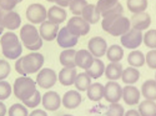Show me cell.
<instances>
[{
	"label": "cell",
	"instance_id": "6da1fadb",
	"mask_svg": "<svg viewBox=\"0 0 156 116\" xmlns=\"http://www.w3.org/2000/svg\"><path fill=\"white\" fill-rule=\"evenodd\" d=\"M3 55L6 59H19L23 53V44L14 31H6L0 39Z\"/></svg>",
	"mask_w": 156,
	"mask_h": 116
},
{
	"label": "cell",
	"instance_id": "7a4b0ae2",
	"mask_svg": "<svg viewBox=\"0 0 156 116\" xmlns=\"http://www.w3.org/2000/svg\"><path fill=\"white\" fill-rule=\"evenodd\" d=\"M12 91H14V95L16 96V99L25 101L35 94L36 84L33 79H30L28 76H20L15 80Z\"/></svg>",
	"mask_w": 156,
	"mask_h": 116
},
{
	"label": "cell",
	"instance_id": "3957f363",
	"mask_svg": "<svg viewBox=\"0 0 156 116\" xmlns=\"http://www.w3.org/2000/svg\"><path fill=\"white\" fill-rule=\"evenodd\" d=\"M121 45L126 49H137L141 43H144V34H142V31L137 30V29H134L131 28L126 34H124L121 36Z\"/></svg>",
	"mask_w": 156,
	"mask_h": 116
},
{
	"label": "cell",
	"instance_id": "277c9868",
	"mask_svg": "<svg viewBox=\"0 0 156 116\" xmlns=\"http://www.w3.org/2000/svg\"><path fill=\"white\" fill-rule=\"evenodd\" d=\"M44 61H45L44 56L40 53H36V51H33V53L23 56V62H24L25 70H27L28 74H34V72L40 71Z\"/></svg>",
	"mask_w": 156,
	"mask_h": 116
},
{
	"label": "cell",
	"instance_id": "5b68a950",
	"mask_svg": "<svg viewBox=\"0 0 156 116\" xmlns=\"http://www.w3.org/2000/svg\"><path fill=\"white\" fill-rule=\"evenodd\" d=\"M66 28L69 29V31L71 34H74L75 36H84L86 34H89L90 31V24L83 18V16H73L71 19H69Z\"/></svg>",
	"mask_w": 156,
	"mask_h": 116
},
{
	"label": "cell",
	"instance_id": "8992f818",
	"mask_svg": "<svg viewBox=\"0 0 156 116\" xmlns=\"http://www.w3.org/2000/svg\"><path fill=\"white\" fill-rule=\"evenodd\" d=\"M20 39H21V44L25 47H28L39 41L40 33L33 24H25L20 29Z\"/></svg>",
	"mask_w": 156,
	"mask_h": 116
},
{
	"label": "cell",
	"instance_id": "52a82bcc",
	"mask_svg": "<svg viewBox=\"0 0 156 116\" xmlns=\"http://www.w3.org/2000/svg\"><path fill=\"white\" fill-rule=\"evenodd\" d=\"M27 19L34 24H43L48 19V11L41 4H31L27 9Z\"/></svg>",
	"mask_w": 156,
	"mask_h": 116
},
{
	"label": "cell",
	"instance_id": "ba28073f",
	"mask_svg": "<svg viewBox=\"0 0 156 116\" xmlns=\"http://www.w3.org/2000/svg\"><path fill=\"white\" fill-rule=\"evenodd\" d=\"M58 75L53 69H41L37 74L36 84L43 89H51L58 81Z\"/></svg>",
	"mask_w": 156,
	"mask_h": 116
},
{
	"label": "cell",
	"instance_id": "9c48e42d",
	"mask_svg": "<svg viewBox=\"0 0 156 116\" xmlns=\"http://www.w3.org/2000/svg\"><path fill=\"white\" fill-rule=\"evenodd\" d=\"M104 99L109 101L110 104L119 102L122 99V87L116 81H109L104 90Z\"/></svg>",
	"mask_w": 156,
	"mask_h": 116
},
{
	"label": "cell",
	"instance_id": "30bf717a",
	"mask_svg": "<svg viewBox=\"0 0 156 116\" xmlns=\"http://www.w3.org/2000/svg\"><path fill=\"white\" fill-rule=\"evenodd\" d=\"M87 49L89 51L94 55V58H101L106 54L108 51V44H106V40L101 36H94L89 40V44H87Z\"/></svg>",
	"mask_w": 156,
	"mask_h": 116
},
{
	"label": "cell",
	"instance_id": "8fae6325",
	"mask_svg": "<svg viewBox=\"0 0 156 116\" xmlns=\"http://www.w3.org/2000/svg\"><path fill=\"white\" fill-rule=\"evenodd\" d=\"M130 29H131V20H129L126 16L121 15L112 23L108 33L112 36H122Z\"/></svg>",
	"mask_w": 156,
	"mask_h": 116
},
{
	"label": "cell",
	"instance_id": "7c38bea8",
	"mask_svg": "<svg viewBox=\"0 0 156 116\" xmlns=\"http://www.w3.org/2000/svg\"><path fill=\"white\" fill-rule=\"evenodd\" d=\"M77 40H79V37L75 36L74 34H71L66 26L59 30V34H58V37H56V41H58L59 46L62 47V49L74 47L77 44Z\"/></svg>",
	"mask_w": 156,
	"mask_h": 116
},
{
	"label": "cell",
	"instance_id": "4fadbf2b",
	"mask_svg": "<svg viewBox=\"0 0 156 116\" xmlns=\"http://www.w3.org/2000/svg\"><path fill=\"white\" fill-rule=\"evenodd\" d=\"M59 30H60L59 25L51 23L49 20L40 24V28H39L40 37L43 39V40H46V41H53L54 39H56L58 34H59Z\"/></svg>",
	"mask_w": 156,
	"mask_h": 116
},
{
	"label": "cell",
	"instance_id": "5bb4252c",
	"mask_svg": "<svg viewBox=\"0 0 156 116\" xmlns=\"http://www.w3.org/2000/svg\"><path fill=\"white\" fill-rule=\"evenodd\" d=\"M43 107L45 110H49V111H56L60 109L62 101H61V97L60 95L56 93V91H46L44 95H43Z\"/></svg>",
	"mask_w": 156,
	"mask_h": 116
},
{
	"label": "cell",
	"instance_id": "9a60e30c",
	"mask_svg": "<svg viewBox=\"0 0 156 116\" xmlns=\"http://www.w3.org/2000/svg\"><path fill=\"white\" fill-rule=\"evenodd\" d=\"M122 12H124V8H122V5L119 3L115 8H112L110 11H108L105 15H102V21H101L102 29L105 30V31H109V29H110V26L112 25V23H114L116 19H118L119 16H121Z\"/></svg>",
	"mask_w": 156,
	"mask_h": 116
},
{
	"label": "cell",
	"instance_id": "2e32d148",
	"mask_svg": "<svg viewBox=\"0 0 156 116\" xmlns=\"http://www.w3.org/2000/svg\"><path fill=\"white\" fill-rule=\"evenodd\" d=\"M20 24H21V19L16 11H14V10L5 11L4 19H3V25H2L4 29H9L10 31H14L15 29L20 28Z\"/></svg>",
	"mask_w": 156,
	"mask_h": 116
},
{
	"label": "cell",
	"instance_id": "e0dca14e",
	"mask_svg": "<svg viewBox=\"0 0 156 116\" xmlns=\"http://www.w3.org/2000/svg\"><path fill=\"white\" fill-rule=\"evenodd\" d=\"M81 95L79 91H76V90H69L68 93H65V95L62 96V106L65 109H76L81 104Z\"/></svg>",
	"mask_w": 156,
	"mask_h": 116
},
{
	"label": "cell",
	"instance_id": "ac0fdd59",
	"mask_svg": "<svg viewBox=\"0 0 156 116\" xmlns=\"http://www.w3.org/2000/svg\"><path fill=\"white\" fill-rule=\"evenodd\" d=\"M140 96H141V91L133 85H127L122 89V100L125 101V104L130 106L139 104Z\"/></svg>",
	"mask_w": 156,
	"mask_h": 116
},
{
	"label": "cell",
	"instance_id": "d6986e66",
	"mask_svg": "<svg viewBox=\"0 0 156 116\" xmlns=\"http://www.w3.org/2000/svg\"><path fill=\"white\" fill-rule=\"evenodd\" d=\"M150 24H151V16L147 14L146 11L139 12V14H133L131 26L134 29H137L140 31H144V30L149 29Z\"/></svg>",
	"mask_w": 156,
	"mask_h": 116
},
{
	"label": "cell",
	"instance_id": "ffe728a7",
	"mask_svg": "<svg viewBox=\"0 0 156 116\" xmlns=\"http://www.w3.org/2000/svg\"><path fill=\"white\" fill-rule=\"evenodd\" d=\"M94 55L90 53L89 50H79L76 51V58H75V61H76V66H79L81 69H89L91 66V64L94 62Z\"/></svg>",
	"mask_w": 156,
	"mask_h": 116
},
{
	"label": "cell",
	"instance_id": "44dd1931",
	"mask_svg": "<svg viewBox=\"0 0 156 116\" xmlns=\"http://www.w3.org/2000/svg\"><path fill=\"white\" fill-rule=\"evenodd\" d=\"M76 76H77V71L75 68H64L60 70V72L58 75V79H59L61 85L70 86V85L75 84Z\"/></svg>",
	"mask_w": 156,
	"mask_h": 116
},
{
	"label": "cell",
	"instance_id": "7402d4cb",
	"mask_svg": "<svg viewBox=\"0 0 156 116\" xmlns=\"http://www.w3.org/2000/svg\"><path fill=\"white\" fill-rule=\"evenodd\" d=\"M48 19L54 24H61L66 20V11L59 5H54L48 10Z\"/></svg>",
	"mask_w": 156,
	"mask_h": 116
},
{
	"label": "cell",
	"instance_id": "603a6c76",
	"mask_svg": "<svg viewBox=\"0 0 156 116\" xmlns=\"http://www.w3.org/2000/svg\"><path fill=\"white\" fill-rule=\"evenodd\" d=\"M81 16H83L90 25H91V24H96V23L100 20L101 14H100V11H99V9H98L96 5H94V4H87V5L85 6L84 11H83V15H81Z\"/></svg>",
	"mask_w": 156,
	"mask_h": 116
},
{
	"label": "cell",
	"instance_id": "cb8c5ba5",
	"mask_svg": "<svg viewBox=\"0 0 156 116\" xmlns=\"http://www.w3.org/2000/svg\"><path fill=\"white\" fill-rule=\"evenodd\" d=\"M124 68L120 62H110L105 69V75L110 81H116L121 79Z\"/></svg>",
	"mask_w": 156,
	"mask_h": 116
},
{
	"label": "cell",
	"instance_id": "d4e9b609",
	"mask_svg": "<svg viewBox=\"0 0 156 116\" xmlns=\"http://www.w3.org/2000/svg\"><path fill=\"white\" fill-rule=\"evenodd\" d=\"M76 51L74 49H65L60 54V64L64 68H76Z\"/></svg>",
	"mask_w": 156,
	"mask_h": 116
},
{
	"label": "cell",
	"instance_id": "484cf974",
	"mask_svg": "<svg viewBox=\"0 0 156 116\" xmlns=\"http://www.w3.org/2000/svg\"><path fill=\"white\" fill-rule=\"evenodd\" d=\"M141 95L146 100L156 101V80H146L141 86Z\"/></svg>",
	"mask_w": 156,
	"mask_h": 116
},
{
	"label": "cell",
	"instance_id": "4316f807",
	"mask_svg": "<svg viewBox=\"0 0 156 116\" xmlns=\"http://www.w3.org/2000/svg\"><path fill=\"white\" fill-rule=\"evenodd\" d=\"M105 64H104L100 59H95L94 62L91 64V66H90L89 69L85 70V72L91 77V79H99L100 76H102V74L105 72Z\"/></svg>",
	"mask_w": 156,
	"mask_h": 116
},
{
	"label": "cell",
	"instance_id": "83f0119b",
	"mask_svg": "<svg viewBox=\"0 0 156 116\" xmlns=\"http://www.w3.org/2000/svg\"><path fill=\"white\" fill-rule=\"evenodd\" d=\"M104 90L105 86L100 83H94L90 85V87L87 89V97L91 101H100L101 99H104Z\"/></svg>",
	"mask_w": 156,
	"mask_h": 116
},
{
	"label": "cell",
	"instance_id": "f1b7e54d",
	"mask_svg": "<svg viewBox=\"0 0 156 116\" xmlns=\"http://www.w3.org/2000/svg\"><path fill=\"white\" fill-rule=\"evenodd\" d=\"M127 62L133 68H141L146 62V58L140 50H133L127 55Z\"/></svg>",
	"mask_w": 156,
	"mask_h": 116
},
{
	"label": "cell",
	"instance_id": "f546056e",
	"mask_svg": "<svg viewBox=\"0 0 156 116\" xmlns=\"http://www.w3.org/2000/svg\"><path fill=\"white\" fill-rule=\"evenodd\" d=\"M139 79H140V72H139V70H137L136 68L130 66V68L124 69L121 80H122L125 84L133 85V84H135L136 81H139Z\"/></svg>",
	"mask_w": 156,
	"mask_h": 116
},
{
	"label": "cell",
	"instance_id": "4dcf8cb0",
	"mask_svg": "<svg viewBox=\"0 0 156 116\" xmlns=\"http://www.w3.org/2000/svg\"><path fill=\"white\" fill-rule=\"evenodd\" d=\"M139 112L141 116H156V102L145 99L139 104Z\"/></svg>",
	"mask_w": 156,
	"mask_h": 116
},
{
	"label": "cell",
	"instance_id": "1f68e13d",
	"mask_svg": "<svg viewBox=\"0 0 156 116\" xmlns=\"http://www.w3.org/2000/svg\"><path fill=\"white\" fill-rule=\"evenodd\" d=\"M74 85L77 89V91H87V89L90 87V85H91V77H90L86 72L77 74Z\"/></svg>",
	"mask_w": 156,
	"mask_h": 116
},
{
	"label": "cell",
	"instance_id": "d6a6232c",
	"mask_svg": "<svg viewBox=\"0 0 156 116\" xmlns=\"http://www.w3.org/2000/svg\"><path fill=\"white\" fill-rule=\"evenodd\" d=\"M106 56L110 62H120L124 58V49L119 45H111L106 51Z\"/></svg>",
	"mask_w": 156,
	"mask_h": 116
},
{
	"label": "cell",
	"instance_id": "836d02e7",
	"mask_svg": "<svg viewBox=\"0 0 156 116\" xmlns=\"http://www.w3.org/2000/svg\"><path fill=\"white\" fill-rule=\"evenodd\" d=\"M126 5L133 14H139V12H144L146 10L147 0H127Z\"/></svg>",
	"mask_w": 156,
	"mask_h": 116
},
{
	"label": "cell",
	"instance_id": "e575fe53",
	"mask_svg": "<svg viewBox=\"0 0 156 116\" xmlns=\"http://www.w3.org/2000/svg\"><path fill=\"white\" fill-rule=\"evenodd\" d=\"M86 5H87L86 0H71L69 8H70V11L74 14V16H81Z\"/></svg>",
	"mask_w": 156,
	"mask_h": 116
},
{
	"label": "cell",
	"instance_id": "d590c367",
	"mask_svg": "<svg viewBox=\"0 0 156 116\" xmlns=\"http://www.w3.org/2000/svg\"><path fill=\"white\" fill-rule=\"evenodd\" d=\"M119 4V0H99L96 6L101 15H105L108 11H110L112 8H115Z\"/></svg>",
	"mask_w": 156,
	"mask_h": 116
},
{
	"label": "cell",
	"instance_id": "8d00e7d4",
	"mask_svg": "<svg viewBox=\"0 0 156 116\" xmlns=\"http://www.w3.org/2000/svg\"><path fill=\"white\" fill-rule=\"evenodd\" d=\"M9 116H29L28 107L24 104H14L9 109Z\"/></svg>",
	"mask_w": 156,
	"mask_h": 116
},
{
	"label": "cell",
	"instance_id": "74e56055",
	"mask_svg": "<svg viewBox=\"0 0 156 116\" xmlns=\"http://www.w3.org/2000/svg\"><path fill=\"white\" fill-rule=\"evenodd\" d=\"M144 44L149 49H156V29H150L145 33Z\"/></svg>",
	"mask_w": 156,
	"mask_h": 116
},
{
	"label": "cell",
	"instance_id": "f35d334b",
	"mask_svg": "<svg viewBox=\"0 0 156 116\" xmlns=\"http://www.w3.org/2000/svg\"><path fill=\"white\" fill-rule=\"evenodd\" d=\"M41 100H43V97H41V95H40V93L37 91H35V94L30 97V99H28V100H25V101H23V104L27 106L28 109H34V107H36L41 102Z\"/></svg>",
	"mask_w": 156,
	"mask_h": 116
},
{
	"label": "cell",
	"instance_id": "ab89813d",
	"mask_svg": "<svg viewBox=\"0 0 156 116\" xmlns=\"http://www.w3.org/2000/svg\"><path fill=\"white\" fill-rule=\"evenodd\" d=\"M10 95H11V85L8 81L2 80L0 81V101L9 99Z\"/></svg>",
	"mask_w": 156,
	"mask_h": 116
},
{
	"label": "cell",
	"instance_id": "60d3db41",
	"mask_svg": "<svg viewBox=\"0 0 156 116\" xmlns=\"http://www.w3.org/2000/svg\"><path fill=\"white\" fill-rule=\"evenodd\" d=\"M124 115H125V110L119 102L111 104L106 111V116H124Z\"/></svg>",
	"mask_w": 156,
	"mask_h": 116
},
{
	"label": "cell",
	"instance_id": "b9f144b4",
	"mask_svg": "<svg viewBox=\"0 0 156 116\" xmlns=\"http://www.w3.org/2000/svg\"><path fill=\"white\" fill-rule=\"evenodd\" d=\"M10 70H11L10 64L6 60H3V59L0 60V81L6 79L8 75L10 74Z\"/></svg>",
	"mask_w": 156,
	"mask_h": 116
},
{
	"label": "cell",
	"instance_id": "7bdbcfd3",
	"mask_svg": "<svg viewBox=\"0 0 156 116\" xmlns=\"http://www.w3.org/2000/svg\"><path fill=\"white\" fill-rule=\"evenodd\" d=\"M146 58V64L150 69H156V49H152L147 51V54L145 55Z\"/></svg>",
	"mask_w": 156,
	"mask_h": 116
},
{
	"label": "cell",
	"instance_id": "ee69618b",
	"mask_svg": "<svg viewBox=\"0 0 156 116\" xmlns=\"http://www.w3.org/2000/svg\"><path fill=\"white\" fill-rule=\"evenodd\" d=\"M18 3H19V0H0V8L10 11L12 9H15Z\"/></svg>",
	"mask_w": 156,
	"mask_h": 116
},
{
	"label": "cell",
	"instance_id": "f6af8a7d",
	"mask_svg": "<svg viewBox=\"0 0 156 116\" xmlns=\"http://www.w3.org/2000/svg\"><path fill=\"white\" fill-rule=\"evenodd\" d=\"M15 70L18 74H20L21 76H27V70H25V66H24V62H23V58H19L15 62Z\"/></svg>",
	"mask_w": 156,
	"mask_h": 116
},
{
	"label": "cell",
	"instance_id": "bcb514c9",
	"mask_svg": "<svg viewBox=\"0 0 156 116\" xmlns=\"http://www.w3.org/2000/svg\"><path fill=\"white\" fill-rule=\"evenodd\" d=\"M41 46H43V39L40 37L39 39V41L37 43H35L34 45H31V46H28L27 49L28 50H30V51H36V50H39V49H41Z\"/></svg>",
	"mask_w": 156,
	"mask_h": 116
},
{
	"label": "cell",
	"instance_id": "7dc6e473",
	"mask_svg": "<svg viewBox=\"0 0 156 116\" xmlns=\"http://www.w3.org/2000/svg\"><path fill=\"white\" fill-rule=\"evenodd\" d=\"M29 116H48V114H46L44 110H41V109H36V110H34Z\"/></svg>",
	"mask_w": 156,
	"mask_h": 116
},
{
	"label": "cell",
	"instance_id": "c3c4849f",
	"mask_svg": "<svg viewBox=\"0 0 156 116\" xmlns=\"http://www.w3.org/2000/svg\"><path fill=\"white\" fill-rule=\"evenodd\" d=\"M70 2H71V0H55V3H56L59 6H61V8L69 6V5H70Z\"/></svg>",
	"mask_w": 156,
	"mask_h": 116
},
{
	"label": "cell",
	"instance_id": "681fc988",
	"mask_svg": "<svg viewBox=\"0 0 156 116\" xmlns=\"http://www.w3.org/2000/svg\"><path fill=\"white\" fill-rule=\"evenodd\" d=\"M124 116H141V115H140L139 110H134V109H131V110H129V111H126Z\"/></svg>",
	"mask_w": 156,
	"mask_h": 116
},
{
	"label": "cell",
	"instance_id": "f907efd6",
	"mask_svg": "<svg viewBox=\"0 0 156 116\" xmlns=\"http://www.w3.org/2000/svg\"><path fill=\"white\" fill-rule=\"evenodd\" d=\"M6 114V106L3 104V101H0V116H5Z\"/></svg>",
	"mask_w": 156,
	"mask_h": 116
},
{
	"label": "cell",
	"instance_id": "816d5d0a",
	"mask_svg": "<svg viewBox=\"0 0 156 116\" xmlns=\"http://www.w3.org/2000/svg\"><path fill=\"white\" fill-rule=\"evenodd\" d=\"M3 30H4V28L2 26V25H0V35H2V34H3Z\"/></svg>",
	"mask_w": 156,
	"mask_h": 116
},
{
	"label": "cell",
	"instance_id": "f5cc1de1",
	"mask_svg": "<svg viewBox=\"0 0 156 116\" xmlns=\"http://www.w3.org/2000/svg\"><path fill=\"white\" fill-rule=\"evenodd\" d=\"M46 2H49V3H55V0H46Z\"/></svg>",
	"mask_w": 156,
	"mask_h": 116
},
{
	"label": "cell",
	"instance_id": "db71d44e",
	"mask_svg": "<svg viewBox=\"0 0 156 116\" xmlns=\"http://www.w3.org/2000/svg\"><path fill=\"white\" fill-rule=\"evenodd\" d=\"M62 116H73V115H62Z\"/></svg>",
	"mask_w": 156,
	"mask_h": 116
},
{
	"label": "cell",
	"instance_id": "11a10c76",
	"mask_svg": "<svg viewBox=\"0 0 156 116\" xmlns=\"http://www.w3.org/2000/svg\"><path fill=\"white\" fill-rule=\"evenodd\" d=\"M155 80H156V72H155Z\"/></svg>",
	"mask_w": 156,
	"mask_h": 116
},
{
	"label": "cell",
	"instance_id": "9f6ffc18",
	"mask_svg": "<svg viewBox=\"0 0 156 116\" xmlns=\"http://www.w3.org/2000/svg\"><path fill=\"white\" fill-rule=\"evenodd\" d=\"M21 2H23V0H19V3H21Z\"/></svg>",
	"mask_w": 156,
	"mask_h": 116
}]
</instances>
